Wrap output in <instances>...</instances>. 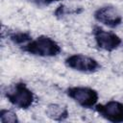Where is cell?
<instances>
[{
	"mask_svg": "<svg viewBox=\"0 0 123 123\" xmlns=\"http://www.w3.org/2000/svg\"><path fill=\"white\" fill-rule=\"evenodd\" d=\"M9 38L12 42H13L16 45H19L20 47L27 44L29 41L33 39L32 36L27 32H13L9 35Z\"/></svg>",
	"mask_w": 123,
	"mask_h": 123,
	"instance_id": "obj_9",
	"label": "cell"
},
{
	"mask_svg": "<svg viewBox=\"0 0 123 123\" xmlns=\"http://www.w3.org/2000/svg\"><path fill=\"white\" fill-rule=\"evenodd\" d=\"M21 49L30 55L41 58L56 57L62 52L60 44L55 39L43 35L32 39L27 44L23 45Z\"/></svg>",
	"mask_w": 123,
	"mask_h": 123,
	"instance_id": "obj_1",
	"label": "cell"
},
{
	"mask_svg": "<svg viewBox=\"0 0 123 123\" xmlns=\"http://www.w3.org/2000/svg\"><path fill=\"white\" fill-rule=\"evenodd\" d=\"M29 1L37 7H44V6H48L54 2H58L61 0H29Z\"/></svg>",
	"mask_w": 123,
	"mask_h": 123,
	"instance_id": "obj_12",
	"label": "cell"
},
{
	"mask_svg": "<svg viewBox=\"0 0 123 123\" xmlns=\"http://www.w3.org/2000/svg\"><path fill=\"white\" fill-rule=\"evenodd\" d=\"M66 95L85 109H91L96 106L99 94L97 90L87 86H70L65 90Z\"/></svg>",
	"mask_w": 123,
	"mask_h": 123,
	"instance_id": "obj_3",
	"label": "cell"
},
{
	"mask_svg": "<svg viewBox=\"0 0 123 123\" xmlns=\"http://www.w3.org/2000/svg\"><path fill=\"white\" fill-rule=\"evenodd\" d=\"M92 35L96 43V46L104 51L112 52L122 44V39L115 33L104 30L98 25H94L92 28Z\"/></svg>",
	"mask_w": 123,
	"mask_h": 123,
	"instance_id": "obj_4",
	"label": "cell"
},
{
	"mask_svg": "<svg viewBox=\"0 0 123 123\" xmlns=\"http://www.w3.org/2000/svg\"><path fill=\"white\" fill-rule=\"evenodd\" d=\"M5 96L12 106L21 110L29 109L35 101L34 92L22 82L10 86L5 91Z\"/></svg>",
	"mask_w": 123,
	"mask_h": 123,
	"instance_id": "obj_2",
	"label": "cell"
},
{
	"mask_svg": "<svg viewBox=\"0 0 123 123\" xmlns=\"http://www.w3.org/2000/svg\"><path fill=\"white\" fill-rule=\"evenodd\" d=\"M96 112L105 118L106 120L112 123H122L123 122V103L111 100L105 104H96Z\"/></svg>",
	"mask_w": 123,
	"mask_h": 123,
	"instance_id": "obj_6",
	"label": "cell"
},
{
	"mask_svg": "<svg viewBox=\"0 0 123 123\" xmlns=\"http://www.w3.org/2000/svg\"><path fill=\"white\" fill-rule=\"evenodd\" d=\"M0 121L3 123H7V122L17 123V122H19V119H18L17 115L12 111L3 109L0 111Z\"/></svg>",
	"mask_w": 123,
	"mask_h": 123,
	"instance_id": "obj_10",
	"label": "cell"
},
{
	"mask_svg": "<svg viewBox=\"0 0 123 123\" xmlns=\"http://www.w3.org/2000/svg\"><path fill=\"white\" fill-rule=\"evenodd\" d=\"M46 115L55 121H63L68 115L69 111L65 106H61L58 104H51L46 109Z\"/></svg>",
	"mask_w": 123,
	"mask_h": 123,
	"instance_id": "obj_8",
	"label": "cell"
},
{
	"mask_svg": "<svg viewBox=\"0 0 123 123\" xmlns=\"http://www.w3.org/2000/svg\"><path fill=\"white\" fill-rule=\"evenodd\" d=\"M93 17L99 23H102L110 28H116L123 21V17L119 11L115 7L111 5H106L98 8L94 12Z\"/></svg>",
	"mask_w": 123,
	"mask_h": 123,
	"instance_id": "obj_7",
	"label": "cell"
},
{
	"mask_svg": "<svg viewBox=\"0 0 123 123\" xmlns=\"http://www.w3.org/2000/svg\"><path fill=\"white\" fill-rule=\"evenodd\" d=\"M78 12H78L77 10H75V11H69V10H66L65 6L61 5V6H59V7L57 8V10L55 11L54 14H55V16H57V17H62V16H63V15H65V14H67V13L70 14V13H78Z\"/></svg>",
	"mask_w": 123,
	"mask_h": 123,
	"instance_id": "obj_11",
	"label": "cell"
},
{
	"mask_svg": "<svg viewBox=\"0 0 123 123\" xmlns=\"http://www.w3.org/2000/svg\"><path fill=\"white\" fill-rule=\"evenodd\" d=\"M64 63L68 68L82 73H94L101 68L95 59L83 54H73L67 57Z\"/></svg>",
	"mask_w": 123,
	"mask_h": 123,
	"instance_id": "obj_5",
	"label": "cell"
}]
</instances>
